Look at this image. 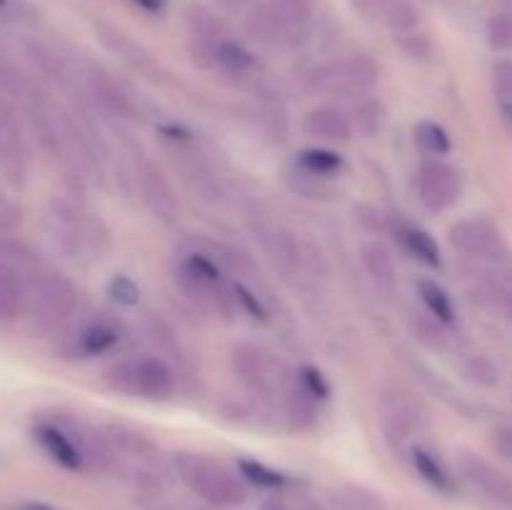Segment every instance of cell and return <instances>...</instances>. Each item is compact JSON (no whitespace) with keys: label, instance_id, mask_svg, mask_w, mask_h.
Instances as JSON below:
<instances>
[{"label":"cell","instance_id":"cell-4","mask_svg":"<svg viewBox=\"0 0 512 510\" xmlns=\"http://www.w3.org/2000/svg\"><path fill=\"white\" fill-rule=\"evenodd\" d=\"M178 283L183 293L203 305L205 310H218L223 315L230 310L233 295L223 290V270H220L218 260L210 258L208 253L190 250L178 268Z\"/></svg>","mask_w":512,"mask_h":510},{"label":"cell","instance_id":"cell-7","mask_svg":"<svg viewBox=\"0 0 512 510\" xmlns=\"http://www.w3.org/2000/svg\"><path fill=\"white\" fill-rule=\"evenodd\" d=\"M450 248L465 258L498 260L505 255V240L498 225L485 215H470L458 220L448 233Z\"/></svg>","mask_w":512,"mask_h":510},{"label":"cell","instance_id":"cell-30","mask_svg":"<svg viewBox=\"0 0 512 510\" xmlns=\"http://www.w3.org/2000/svg\"><path fill=\"white\" fill-rule=\"evenodd\" d=\"M90 83H93L95 98H98L105 108L113 110V113H118V115H125V118H135L133 103H130L128 95H125L123 90L113 83V80L105 78V75H100V73H93Z\"/></svg>","mask_w":512,"mask_h":510},{"label":"cell","instance_id":"cell-9","mask_svg":"<svg viewBox=\"0 0 512 510\" xmlns=\"http://www.w3.org/2000/svg\"><path fill=\"white\" fill-rule=\"evenodd\" d=\"M35 440L40 448L65 470H83L85 468V453L80 448V440L75 435L73 425L60 423V420H40L35 425Z\"/></svg>","mask_w":512,"mask_h":510},{"label":"cell","instance_id":"cell-26","mask_svg":"<svg viewBox=\"0 0 512 510\" xmlns=\"http://www.w3.org/2000/svg\"><path fill=\"white\" fill-rule=\"evenodd\" d=\"M460 373L468 383H473L475 388H483V390H493L498 388L500 380H503V373H500L498 363L493 358H488L485 353H473V355H465L460 360Z\"/></svg>","mask_w":512,"mask_h":510},{"label":"cell","instance_id":"cell-37","mask_svg":"<svg viewBox=\"0 0 512 510\" xmlns=\"http://www.w3.org/2000/svg\"><path fill=\"white\" fill-rule=\"evenodd\" d=\"M108 295L113 303L123 305V308H133V305L140 303V285L130 275H113L108 280Z\"/></svg>","mask_w":512,"mask_h":510},{"label":"cell","instance_id":"cell-28","mask_svg":"<svg viewBox=\"0 0 512 510\" xmlns=\"http://www.w3.org/2000/svg\"><path fill=\"white\" fill-rule=\"evenodd\" d=\"M413 465L415 470H418L420 478L428 485H433L435 490H443V493H453L455 490L453 475L448 473V468H445L430 450L413 448Z\"/></svg>","mask_w":512,"mask_h":510},{"label":"cell","instance_id":"cell-42","mask_svg":"<svg viewBox=\"0 0 512 510\" xmlns=\"http://www.w3.org/2000/svg\"><path fill=\"white\" fill-rule=\"evenodd\" d=\"M490 443H493V448L498 450L505 460L512 463V425H498V428H493Z\"/></svg>","mask_w":512,"mask_h":510},{"label":"cell","instance_id":"cell-46","mask_svg":"<svg viewBox=\"0 0 512 510\" xmlns=\"http://www.w3.org/2000/svg\"><path fill=\"white\" fill-rule=\"evenodd\" d=\"M503 290H505V295L512 300V263L505 265V270H503Z\"/></svg>","mask_w":512,"mask_h":510},{"label":"cell","instance_id":"cell-35","mask_svg":"<svg viewBox=\"0 0 512 510\" xmlns=\"http://www.w3.org/2000/svg\"><path fill=\"white\" fill-rule=\"evenodd\" d=\"M275 8V13L285 20L288 28H303L313 20L315 3L313 0H268Z\"/></svg>","mask_w":512,"mask_h":510},{"label":"cell","instance_id":"cell-22","mask_svg":"<svg viewBox=\"0 0 512 510\" xmlns=\"http://www.w3.org/2000/svg\"><path fill=\"white\" fill-rule=\"evenodd\" d=\"M215 65H218L223 73L228 75H245L253 70L255 58L248 50V45H243L240 40L223 38L213 45V55H210Z\"/></svg>","mask_w":512,"mask_h":510},{"label":"cell","instance_id":"cell-45","mask_svg":"<svg viewBox=\"0 0 512 510\" xmlns=\"http://www.w3.org/2000/svg\"><path fill=\"white\" fill-rule=\"evenodd\" d=\"M133 3H138L140 8L148 10V13H158V10H163L165 0H133Z\"/></svg>","mask_w":512,"mask_h":510},{"label":"cell","instance_id":"cell-43","mask_svg":"<svg viewBox=\"0 0 512 510\" xmlns=\"http://www.w3.org/2000/svg\"><path fill=\"white\" fill-rule=\"evenodd\" d=\"M215 3L225 13H243V10H248L253 5V0H215Z\"/></svg>","mask_w":512,"mask_h":510},{"label":"cell","instance_id":"cell-14","mask_svg":"<svg viewBox=\"0 0 512 510\" xmlns=\"http://www.w3.org/2000/svg\"><path fill=\"white\" fill-rule=\"evenodd\" d=\"M98 33H100V38H103V43L108 45V48L113 50V53L118 55L123 63H128L130 68L140 70V73H145V75H153L160 70L158 60H155L153 55H150L148 50L138 43V40H133L128 33H123L120 28L100 23Z\"/></svg>","mask_w":512,"mask_h":510},{"label":"cell","instance_id":"cell-15","mask_svg":"<svg viewBox=\"0 0 512 510\" xmlns=\"http://www.w3.org/2000/svg\"><path fill=\"white\" fill-rule=\"evenodd\" d=\"M460 465H463L465 475H468L483 493L500 500V503L512 505V480L508 475L500 473L495 465H490L488 460L478 458V455L473 453H465L463 458H460Z\"/></svg>","mask_w":512,"mask_h":510},{"label":"cell","instance_id":"cell-39","mask_svg":"<svg viewBox=\"0 0 512 510\" xmlns=\"http://www.w3.org/2000/svg\"><path fill=\"white\" fill-rule=\"evenodd\" d=\"M490 85L498 100H512V58H498L490 68Z\"/></svg>","mask_w":512,"mask_h":510},{"label":"cell","instance_id":"cell-33","mask_svg":"<svg viewBox=\"0 0 512 510\" xmlns=\"http://www.w3.org/2000/svg\"><path fill=\"white\" fill-rule=\"evenodd\" d=\"M110 438L118 448H123L125 453H133L138 458H153L155 455V445L153 440H148L145 435H140L138 430L128 428V425H113L110 428Z\"/></svg>","mask_w":512,"mask_h":510},{"label":"cell","instance_id":"cell-29","mask_svg":"<svg viewBox=\"0 0 512 510\" xmlns=\"http://www.w3.org/2000/svg\"><path fill=\"white\" fill-rule=\"evenodd\" d=\"M380 20H383L395 35H405L420 28L423 15H420V10L415 8V3H410V0H385Z\"/></svg>","mask_w":512,"mask_h":510},{"label":"cell","instance_id":"cell-19","mask_svg":"<svg viewBox=\"0 0 512 510\" xmlns=\"http://www.w3.org/2000/svg\"><path fill=\"white\" fill-rule=\"evenodd\" d=\"M185 25H188L193 40L203 45H215L218 40L228 38V28H225L223 18L215 10H210L208 5L190 3L185 8Z\"/></svg>","mask_w":512,"mask_h":510},{"label":"cell","instance_id":"cell-10","mask_svg":"<svg viewBox=\"0 0 512 510\" xmlns=\"http://www.w3.org/2000/svg\"><path fill=\"white\" fill-rule=\"evenodd\" d=\"M135 178H138L140 195H143L145 205L153 210V215H158V218L165 220V223L178 218L180 213L178 195H175L173 185L168 183V178H165V175L150 163V160H140L138 175H135Z\"/></svg>","mask_w":512,"mask_h":510},{"label":"cell","instance_id":"cell-32","mask_svg":"<svg viewBox=\"0 0 512 510\" xmlns=\"http://www.w3.org/2000/svg\"><path fill=\"white\" fill-rule=\"evenodd\" d=\"M293 388L300 390L303 395H308V398L315 400L318 405L325 403V400L330 398L328 378H325L318 368H313V365H303V368L295 373Z\"/></svg>","mask_w":512,"mask_h":510},{"label":"cell","instance_id":"cell-40","mask_svg":"<svg viewBox=\"0 0 512 510\" xmlns=\"http://www.w3.org/2000/svg\"><path fill=\"white\" fill-rule=\"evenodd\" d=\"M230 293H233V303L238 305V310H243L245 315H250L253 320L268 318V310L263 308V303H260V298L253 293V290H248L245 285L235 283Z\"/></svg>","mask_w":512,"mask_h":510},{"label":"cell","instance_id":"cell-24","mask_svg":"<svg viewBox=\"0 0 512 510\" xmlns=\"http://www.w3.org/2000/svg\"><path fill=\"white\" fill-rule=\"evenodd\" d=\"M415 290H418L420 303L425 305V313H430L433 318L443 320L445 325L455 323V303H453V298H450L448 290H445L438 280L420 278L418 283H415Z\"/></svg>","mask_w":512,"mask_h":510},{"label":"cell","instance_id":"cell-21","mask_svg":"<svg viewBox=\"0 0 512 510\" xmlns=\"http://www.w3.org/2000/svg\"><path fill=\"white\" fill-rule=\"evenodd\" d=\"M420 418H423L420 410L403 398H390L383 405V425L390 438H408V435H413L418 430Z\"/></svg>","mask_w":512,"mask_h":510},{"label":"cell","instance_id":"cell-5","mask_svg":"<svg viewBox=\"0 0 512 510\" xmlns=\"http://www.w3.org/2000/svg\"><path fill=\"white\" fill-rule=\"evenodd\" d=\"M230 363H233L235 375H238L240 383L245 385V390L255 395L260 400H273L278 398L280 378L278 363L270 358V353H265L260 345L253 343H238L230 355Z\"/></svg>","mask_w":512,"mask_h":510},{"label":"cell","instance_id":"cell-23","mask_svg":"<svg viewBox=\"0 0 512 510\" xmlns=\"http://www.w3.org/2000/svg\"><path fill=\"white\" fill-rule=\"evenodd\" d=\"M353 125L365 135V138H378L388 128V108L383 100L373 95H363L353 105Z\"/></svg>","mask_w":512,"mask_h":510},{"label":"cell","instance_id":"cell-3","mask_svg":"<svg viewBox=\"0 0 512 510\" xmlns=\"http://www.w3.org/2000/svg\"><path fill=\"white\" fill-rule=\"evenodd\" d=\"M180 478L193 493L215 505H235L245 498L238 478L218 460L200 453H180L175 458Z\"/></svg>","mask_w":512,"mask_h":510},{"label":"cell","instance_id":"cell-44","mask_svg":"<svg viewBox=\"0 0 512 510\" xmlns=\"http://www.w3.org/2000/svg\"><path fill=\"white\" fill-rule=\"evenodd\" d=\"M500 120L512 133V100H500Z\"/></svg>","mask_w":512,"mask_h":510},{"label":"cell","instance_id":"cell-31","mask_svg":"<svg viewBox=\"0 0 512 510\" xmlns=\"http://www.w3.org/2000/svg\"><path fill=\"white\" fill-rule=\"evenodd\" d=\"M270 255L275 258V263H280L283 270H295L300 268V260H303V253H300V245L288 230L278 228L270 233V243H268Z\"/></svg>","mask_w":512,"mask_h":510},{"label":"cell","instance_id":"cell-16","mask_svg":"<svg viewBox=\"0 0 512 510\" xmlns=\"http://www.w3.org/2000/svg\"><path fill=\"white\" fill-rule=\"evenodd\" d=\"M25 278L13 265V255H0V323L25 313Z\"/></svg>","mask_w":512,"mask_h":510},{"label":"cell","instance_id":"cell-6","mask_svg":"<svg viewBox=\"0 0 512 510\" xmlns=\"http://www.w3.org/2000/svg\"><path fill=\"white\" fill-rule=\"evenodd\" d=\"M415 190L423 208L440 213V210L453 208L463 195V178L458 168L445 163L443 158H428L420 163L418 175H415Z\"/></svg>","mask_w":512,"mask_h":510},{"label":"cell","instance_id":"cell-41","mask_svg":"<svg viewBox=\"0 0 512 510\" xmlns=\"http://www.w3.org/2000/svg\"><path fill=\"white\" fill-rule=\"evenodd\" d=\"M355 220H358L368 233H383L385 230L383 210L375 208V205H358V208H355Z\"/></svg>","mask_w":512,"mask_h":510},{"label":"cell","instance_id":"cell-11","mask_svg":"<svg viewBox=\"0 0 512 510\" xmlns=\"http://www.w3.org/2000/svg\"><path fill=\"white\" fill-rule=\"evenodd\" d=\"M303 130L320 143H348L353 138V118L338 105H318L305 113Z\"/></svg>","mask_w":512,"mask_h":510},{"label":"cell","instance_id":"cell-8","mask_svg":"<svg viewBox=\"0 0 512 510\" xmlns=\"http://www.w3.org/2000/svg\"><path fill=\"white\" fill-rule=\"evenodd\" d=\"M380 80V65L370 55L358 53L350 58L335 60L325 68L315 70L313 83L323 90H340V93H358L373 88Z\"/></svg>","mask_w":512,"mask_h":510},{"label":"cell","instance_id":"cell-2","mask_svg":"<svg viewBox=\"0 0 512 510\" xmlns=\"http://www.w3.org/2000/svg\"><path fill=\"white\" fill-rule=\"evenodd\" d=\"M108 388L130 398L165 403L175 395V373L158 355H135L118 360L103 373Z\"/></svg>","mask_w":512,"mask_h":510},{"label":"cell","instance_id":"cell-47","mask_svg":"<svg viewBox=\"0 0 512 510\" xmlns=\"http://www.w3.org/2000/svg\"><path fill=\"white\" fill-rule=\"evenodd\" d=\"M263 510H290V508H288V505L283 503V500H278V498H270V500H265Z\"/></svg>","mask_w":512,"mask_h":510},{"label":"cell","instance_id":"cell-38","mask_svg":"<svg viewBox=\"0 0 512 510\" xmlns=\"http://www.w3.org/2000/svg\"><path fill=\"white\" fill-rule=\"evenodd\" d=\"M398 45H400V50L408 55V58L420 60V63H428V60H433V55H435V48H433V43H430L428 35L418 33V30L398 35Z\"/></svg>","mask_w":512,"mask_h":510},{"label":"cell","instance_id":"cell-17","mask_svg":"<svg viewBox=\"0 0 512 510\" xmlns=\"http://www.w3.org/2000/svg\"><path fill=\"white\" fill-rule=\"evenodd\" d=\"M243 28L245 33H248V38L255 40V43L275 45L283 40L288 25H285V20L275 13L273 5L265 0V3L250 5L248 13H245L243 18Z\"/></svg>","mask_w":512,"mask_h":510},{"label":"cell","instance_id":"cell-13","mask_svg":"<svg viewBox=\"0 0 512 510\" xmlns=\"http://www.w3.org/2000/svg\"><path fill=\"white\" fill-rule=\"evenodd\" d=\"M360 263L365 275L378 285L383 293H393L398 288V265H395L393 250L383 240H365L360 245Z\"/></svg>","mask_w":512,"mask_h":510},{"label":"cell","instance_id":"cell-34","mask_svg":"<svg viewBox=\"0 0 512 510\" xmlns=\"http://www.w3.org/2000/svg\"><path fill=\"white\" fill-rule=\"evenodd\" d=\"M238 468H240V473H243V478L248 480V483L258 485V488L275 490V488H283L285 485V475L280 473V470L270 468V465H265V463H258V460L243 458V460H238Z\"/></svg>","mask_w":512,"mask_h":510},{"label":"cell","instance_id":"cell-18","mask_svg":"<svg viewBox=\"0 0 512 510\" xmlns=\"http://www.w3.org/2000/svg\"><path fill=\"white\" fill-rule=\"evenodd\" d=\"M395 235H398L400 248H403L410 258L428 265V268H443V253H440V245L428 230L413 223H400L398 228H395Z\"/></svg>","mask_w":512,"mask_h":510},{"label":"cell","instance_id":"cell-27","mask_svg":"<svg viewBox=\"0 0 512 510\" xmlns=\"http://www.w3.org/2000/svg\"><path fill=\"white\" fill-rule=\"evenodd\" d=\"M413 140L425 155L430 158H443L453 150V140L450 133L445 130V125H440L438 120H420L413 130Z\"/></svg>","mask_w":512,"mask_h":510},{"label":"cell","instance_id":"cell-1","mask_svg":"<svg viewBox=\"0 0 512 510\" xmlns=\"http://www.w3.org/2000/svg\"><path fill=\"white\" fill-rule=\"evenodd\" d=\"M25 283V315L35 330L53 333L73 318L80 300L73 280L55 270H38Z\"/></svg>","mask_w":512,"mask_h":510},{"label":"cell","instance_id":"cell-36","mask_svg":"<svg viewBox=\"0 0 512 510\" xmlns=\"http://www.w3.org/2000/svg\"><path fill=\"white\" fill-rule=\"evenodd\" d=\"M485 35H488L490 48L498 53H510L512 50V15L510 13H495L485 25Z\"/></svg>","mask_w":512,"mask_h":510},{"label":"cell","instance_id":"cell-20","mask_svg":"<svg viewBox=\"0 0 512 510\" xmlns=\"http://www.w3.org/2000/svg\"><path fill=\"white\" fill-rule=\"evenodd\" d=\"M295 170L305 175H315V178H338L345 170V158L338 150L330 148H305L303 153L295 158Z\"/></svg>","mask_w":512,"mask_h":510},{"label":"cell","instance_id":"cell-12","mask_svg":"<svg viewBox=\"0 0 512 510\" xmlns=\"http://www.w3.org/2000/svg\"><path fill=\"white\" fill-rule=\"evenodd\" d=\"M120 328L108 318L90 320V323L80 325L78 333L70 340V350L75 358H98V355L110 353L115 345L120 343Z\"/></svg>","mask_w":512,"mask_h":510},{"label":"cell","instance_id":"cell-25","mask_svg":"<svg viewBox=\"0 0 512 510\" xmlns=\"http://www.w3.org/2000/svg\"><path fill=\"white\" fill-rule=\"evenodd\" d=\"M410 333L418 340L420 345H425L428 350H435V353H445L450 348V325H445L443 320L433 318L430 313L413 315L410 318Z\"/></svg>","mask_w":512,"mask_h":510}]
</instances>
